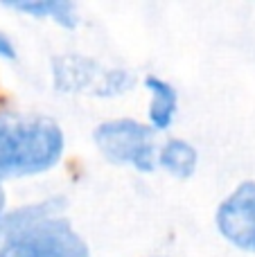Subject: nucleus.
Segmentation results:
<instances>
[{
	"label": "nucleus",
	"mask_w": 255,
	"mask_h": 257,
	"mask_svg": "<svg viewBox=\"0 0 255 257\" xmlns=\"http://www.w3.org/2000/svg\"><path fill=\"white\" fill-rule=\"evenodd\" d=\"M63 154V133L52 120L0 115V181L54 167Z\"/></svg>",
	"instance_id": "obj_1"
},
{
	"label": "nucleus",
	"mask_w": 255,
	"mask_h": 257,
	"mask_svg": "<svg viewBox=\"0 0 255 257\" xmlns=\"http://www.w3.org/2000/svg\"><path fill=\"white\" fill-rule=\"evenodd\" d=\"M59 205L61 203H57V201L52 199V201H43V203H39V205H27V208L16 210V212L3 217L0 219V241H7V239H12V237L21 235V232L36 226V223L43 221V219L57 217Z\"/></svg>",
	"instance_id": "obj_6"
},
{
	"label": "nucleus",
	"mask_w": 255,
	"mask_h": 257,
	"mask_svg": "<svg viewBox=\"0 0 255 257\" xmlns=\"http://www.w3.org/2000/svg\"><path fill=\"white\" fill-rule=\"evenodd\" d=\"M161 165L174 176L188 178L197 167V151L183 140H170L161 151Z\"/></svg>",
	"instance_id": "obj_9"
},
{
	"label": "nucleus",
	"mask_w": 255,
	"mask_h": 257,
	"mask_svg": "<svg viewBox=\"0 0 255 257\" xmlns=\"http://www.w3.org/2000/svg\"><path fill=\"white\" fill-rule=\"evenodd\" d=\"M7 7L16 9V12L30 14L36 18H54L61 23L63 27H75L77 25V12L75 5L68 0H21V3H5Z\"/></svg>",
	"instance_id": "obj_8"
},
{
	"label": "nucleus",
	"mask_w": 255,
	"mask_h": 257,
	"mask_svg": "<svg viewBox=\"0 0 255 257\" xmlns=\"http://www.w3.org/2000/svg\"><path fill=\"white\" fill-rule=\"evenodd\" d=\"M0 257H90L88 246L59 217H50L3 244Z\"/></svg>",
	"instance_id": "obj_3"
},
{
	"label": "nucleus",
	"mask_w": 255,
	"mask_h": 257,
	"mask_svg": "<svg viewBox=\"0 0 255 257\" xmlns=\"http://www.w3.org/2000/svg\"><path fill=\"white\" fill-rule=\"evenodd\" d=\"M145 86L152 93V108H149V120L154 128H167L172 124V117L176 113V90L167 81L158 77H147Z\"/></svg>",
	"instance_id": "obj_7"
},
{
	"label": "nucleus",
	"mask_w": 255,
	"mask_h": 257,
	"mask_svg": "<svg viewBox=\"0 0 255 257\" xmlns=\"http://www.w3.org/2000/svg\"><path fill=\"white\" fill-rule=\"evenodd\" d=\"M54 86L61 93H81L95 97H115L134 88L136 79L126 70L104 68L81 54H61L52 61Z\"/></svg>",
	"instance_id": "obj_2"
},
{
	"label": "nucleus",
	"mask_w": 255,
	"mask_h": 257,
	"mask_svg": "<svg viewBox=\"0 0 255 257\" xmlns=\"http://www.w3.org/2000/svg\"><path fill=\"white\" fill-rule=\"evenodd\" d=\"M217 228L237 248L255 253V183L244 181L217 210Z\"/></svg>",
	"instance_id": "obj_5"
},
{
	"label": "nucleus",
	"mask_w": 255,
	"mask_h": 257,
	"mask_svg": "<svg viewBox=\"0 0 255 257\" xmlns=\"http://www.w3.org/2000/svg\"><path fill=\"white\" fill-rule=\"evenodd\" d=\"M3 208H5V194H3V190H0V212H3Z\"/></svg>",
	"instance_id": "obj_11"
},
{
	"label": "nucleus",
	"mask_w": 255,
	"mask_h": 257,
	"mask_svg": "<svg viewBox=\"0 0 255 257\" xmlns=\"http://www.w3.org/2000/svg\"><path fill=\"white\" fill-rule=\"evenodd\" d=\"M0 57H5V59H14V57H16L14 45L9 43V39L5 34H0Z\"/></svg>",
	"instance_id": "obj_10"
},
{
	"label": "nucleus",
	"mask_w": 255,
	"mask_h": 257,
	"mask_svg": "<svg viewBox=\"0 0 255 257\" xmlns=\"http://www.w3.org/2000/svg\"><path fill=\"white\" fill-rule=\"evenodd\" d=\"M99 151L111 163L134 165L140 172L154 169V138L152 128L136 120L104 122L95 131Z\"/></svg>",
	"instance_id": "obj_4"
}]
</instances>
